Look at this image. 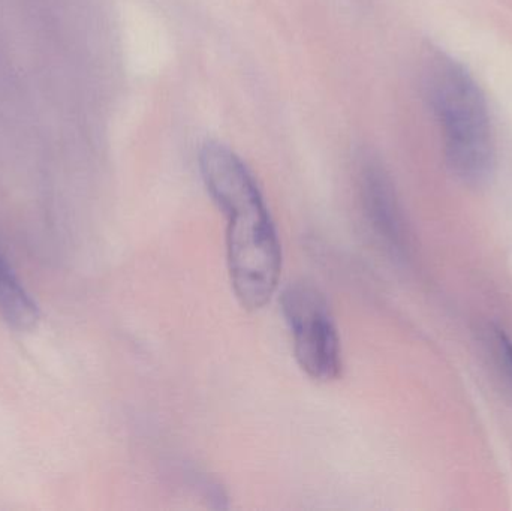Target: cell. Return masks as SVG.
<instances>
[{
	"mask_svg": "<svg viewBox=\"0 0 512 511\" xmlns=\"http://www.w3.org/2000/svg\"><path fill=\"white\" fill-rule=\"evenodd\" d=\"M198 162L207 192L227 218L231 287L243 308L259 311L273 299L282 273V248L264 195L230 147L207 143Z\"/></svg>",
	"mask_w": 512,
	"mask_h": 511,
	"instance_id": "1",
	"label": "cell"
},
{
	"mask_svg": "<svg viewBox=\"0 0 512 511\" xmlns=\"http://www.w3.org/2000/svg\"><path fill=\"white\" fill-rule=\"evenodd\" d=\"M424 89L441 126L451 173L472 188L489 183L496 168V146L480 84L451 54L432 50L424 63Z\"/></svg>",
	"mask_w": 512,
	"mask_h": 511,
	"instance_id": "2",
	"label": "cell"
},
{
	"mask_svg": "<svg viewBox=\"0 0 512 511\" xmlns=\"http://www.w3.org/2000/svg\"><path fill=\"white\" fill-rule=\"evenodd\" d=\"M280 309L301 371L319 383L342 374V345L327 297L315 285L295 281L283 288Z\"/></svg>",
	"mask_w": 512,
	"mask_h": 511,
	"instance_id": "3",
	"label": "cell"
},
{
	"mask_svg": "<svg viewBox=\"0 0 512 511\" xmlns=\"http://www.w3.org/2000/svg\"><path fill=\"white\" fill-rule=\"evenodd\" d=\"M358 189L364 215L373 233L390 251L403 254L406 228L390 174L375 159H364L358 171Z\"/></svg>",
	"mask_w": 512,
	"mask_h": 511,
	"instance_id": "4",
	"label": "cell"
},
{
	"mask_svg": "<svg viewBox=\"0 0 512 511\" xmlns=\"http://www.w3.org/2000/svg\"><path fill=\"white\" fill-rule=\"evenodd\" d=\"M0 317L17 332H30L39 321V308L0 249Z\"/></svg>",
	"mask_w": 512,
	"mask_h": 511,
	"instance_id": "5",
	"label": "cell"
},
{
	"mask_svg": "<svg viewBox=\"0 0 512 511\" xmlns=\"http://www.w3.org/2000/svg\"><path fill=\"white\" fill-rule=\"evenodd\" d=\"M487 345L499 375L512 387V341L501 327H492L487 332Z\"/></svg>",
	"mask_w": 512,
	"mask_h": 511,
	"instance_id": "6",
	"label": "cell"
}]
</instances>
